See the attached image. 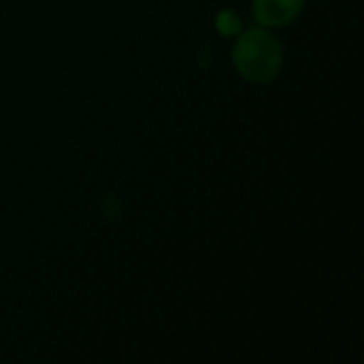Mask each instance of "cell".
<instances>
[{
	"label": "cell",
	"instance_id": "1",
	"mask_svg": "<svg viewBox=\"0 0 364 364\" xmlns=\"http://www.w3.org/2000/svg\"><path fill=\"white\" fill-rule=\"evenodd\" d=\"M232 60L245 81L269 83L282 70L284 49L271 32L264 28H254L239 36L232 49Z\"/></svg>",
	"mask_w": 364,
	"mask_h": 364
},
{
	"label": "cell",
	"instance_id": "2",
	"mask_svg": "<svg viewBox=\"0 0 364 364\" xmlns=\"http://www.w3.org/2000/svg\"><path fill=\"white\" fill-rule=\"evenodd\" d=\"M303 9L305 0H254V17L262 28H286Z\"/></svg>",
	"mask_w": 364,
	"mask_h": 364
},
{
	"label": "cell",
	"instance_id": "3",
	"mask_svg": "<svg viewBox=\"0 0 364 364\" xmlns=\"http://www.w3.org/2000/svg\"><path fill=\"white\" fill-rule=\"evenodd\" d=\"M218 30L226 36H232L241 30V19L232 13V11H224L218 17Z\"/></svg>",
	"mask_w": 364,
	"mask_h": 364
}]
</instances>
